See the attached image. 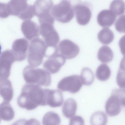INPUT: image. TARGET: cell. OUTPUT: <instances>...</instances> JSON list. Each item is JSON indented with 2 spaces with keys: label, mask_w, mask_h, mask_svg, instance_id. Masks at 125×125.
Returning a JSON list of instances; mask_svg holds the SVG:
<instances>
[{
  "label": "cell",
  "mask_w": 125,
  "mask_h": 125,
  "mask_svg": "<svg viewBox=\"0 0 125 125\" xmlns=\"http://www.w3.org/2000/svg\"><path fill=\"white\" fill-rule=\"evenodd\" d=\"M17 103L20 107L28 110L34 109L39 105H47L44 89L37 85L25 84L17 98Z\"/></svg>",
  "instance_id": "cell-1"
},
{
  "label": "cell",
  "mask_w": 125,
  "mask_h": 125,
  "mask_svg": "<svg viewBox=\"0 0 125 125\" xmlns=\"http://www.w3.org/2000/svg\"><path fill=\"white\" fill-rule=\"evenodd\" d=\"M23 75L27 83L48 86L51 82L50 73L45 69L27 65L24 68Z\"/></svg>",
  "instance_id": "cell-2"
},
{
  "label": "cell",
  "mask_w": 125,
  "mask_h": 125,
  "mask_svg": "<svg viewBox=\"0 0 125 125\" xmlns=\"http://www.w3.org/2000/svg\"><path fill=\"white\" fill-rule=\"evenodd\" d=\"M47 49L44 41L38 37L31 41L27 56V61L30 66L36 68L42 64Z\"/></svg>",
  "instance_id": "cell-3"
},
{
  "label": "cell",
  "mask_w": 125,
  "mask_h": 125,
  "mask_svg": "<svg viewBox=\"0 0 125 125\" xmlns=\"http://www.w3.org/2000/svg\"><path fill=\"white\" fill-rule=\"evenodd\" d=\"M51 13L54 19L62 23L70 22L74 16L73 7L70 1L63 0L52 7Z\"/></svg>",
  "instance_id": "cell-4"
},
{
  "label": "cell",
  "mask_w": 125,
  "mask_h": 125,
  "mask_svg": "<svg viewBox=\"0 0 125 125\" xmlns=\"http://www.w3.org/2000/svg\"><path fill=\"white\" fill-rule=\"evenodd\" d=\"M83 84L80 76L73 75L65 77L60 80L57 87L62 91L74 94L79 91Z\"/></svg>",
  "instance_id": "cell-5"
},
{
  "label": "cell",
  "mask_w": 125,
  "mask_h": 125,
  "mask_svg": "<svg viewBox=\"0 0 125 125\" xmlns=\"http://www.w3.org/2000/svg\"><path fill=\"white\" fill-rule=\"evenodd\" d=\"M39 29L40 34L43 37L47 47L57 46L59 37L53 25L48 23L43 24L40 26Z\"/></svg>",
  "instance_id": "cell-6"
},
{
  "label": "cell",
  "mask_w": 125,
  "mask_h": 125,
  "mask_svg": "<svg viewBox=\"0 0 125 125\" xmlns=\"http://www.w3.org/2000/svg\"><path fill=\"white\" fill-rule=\"evenodd\" d=\"M35 15L37 16L39 21L51 19L53 18L51 13L53 3L52 0H36L33 5Z\"/></svg>",
  "instance_id": "cell-7"
},
{
  "label": "cell",
  "mask_w": 125,
  "mask_h": 125,
  "mask_svg": "<svg viewBox=\"0 0 125 125\" xmlns=\"http://www.w3.org/2000/svg\"><path fill=\"white\" fill-rule=\"evenodd\" d=\"M16 61L11 50H7L1 53L0 57V79H8L11 65Z\"/></svg>",
  "instance_id": "cell-8"
},
{
  "label": "cell",
  "mask_w": 125,
  "mask_h": 125,
  "mask_svg": "<svg viewBox=\"0 0 125 125\" xmlns=\"http://www.w3.org/2000/svg\"><path fill=\"white\" fill-rule=\"evenodd\" d=\"M59 51L66 59L74 58L78 54L80 48L78 46L68 39L61 41L58 45Z\"/></svg>",
  "instance_id": "cell-9"
},
{
  "label": "cell",
  "mask_w": 125,
  "mask_h": 125,
  "mask_svg": "<svg viewBox=\"0 0 125 125\" xmlns=\"http://www.w3.org/2000/svg\"><path fill=\"white\" fill-rule=\"evenodd\" d=\"M73 7L77 23L82 25L87 24L92 16L91 11L89 6L86 4L80 3Z\"/></svg>",
  "instance_id": "cell-10"
},
{
  "label": "cell",
  "mask_w": 125,
  "mask_h": 125,
  "mask_svg": "<svg viewBox=\"0 0 125 125\" xmlns=\"http://www.w3.org/2000/svg\"><path fill=\"white\" fill-rule=\"evenodd\" d=\"M29 46L28 41L24 38L17 39L13 42L11 50L16 61H21L25 59Z\"/></svg>",
  "instance_id": "cell-11"
},
{
  "label": "cell",
  "mask_w": 125,
  "mask_h": 125,
  "mask_svg": "<svg viewBox=\"0 0 125 125\" xmlns=\"http://www.w3.org/2000/svg\"><path fill=\"white\" fill-rule=\"evenodd\" d=\"M47 105L54 108L61 106L63 102V97L62 92L60 90L44 89Z\"/></svg>",
  "instance_id": "cell-12"
},
{
  "label": "cell",
  "mask_w": 125,
  "mask_h": 125,
  "mask_svg": "<svg viewBox=\"0 0 125 125\" xmlns=\"http://www.w3.org/2000/svg\"><path fill=\"white\" fill-rule=\"evenodd\" d=\"M66 59L61 53L49 58L44 62L43 66L50 73L54 74L58 72L65 63Z\"/></svg>",
  "instance_id": "cell-13"
},
{
  "label": "cell",
  "mask_w": 125,
  "mask_h": 125,
  "mask_svg": "<svg viewBox=\"0 0 125 125\" xmlns=\"http://www.w3.org/2000/svg\"><path fill=\"white\" fill-rule=\"evenodd\" d=\"M21 30L24 37L29 40L38 37L39 35V27L31 20H25L21 25Z\"/></svg>",
  "instance_id": "cell-14"
},
{
  "label": "cell",
  "mask_w": 125,
  "mask_h": 125,
  "mask_svg": "<svg viewBox=\"0 0 125 125\" xmlns=\"http://www.w3.org/2000/svg\"><path fill=\"white\" fill-rule=\"evenodd\" d=\"M122 106L117 97L111 94L105 104V109L106 113L110 116H116L121 112Z\"/></svg>",
  "instance_id": "cell-15"
},
{
  "label": "cell",
  "mask_w": 125,
  "mask_h": 125,
  "mask_svg": "<svg viewBox=\"0 0 125 125\" xmlns=\"http://www.w3.org/2000/svg\"><path fill=\"white\" fill-rule=\"evenodd\" d=\"M116 16L111 10H105L101 11L98 14L97 21L98 24L103 27L111 26L114 23Z\"/></svg>",
  "instance_id": "cell-16"
},
{
  "label": "cell",
  "mask_w": 125,
  "mask_h": 125,
  "mask_svg": "<svg viewBox=\"0 0 125 125\" xmlns=\"http://www.w3.org/2000/svg\"><path fill=\"white\" fill-rule=\"evenodd\" d=\"M7 5L10 15L18 17L27 8V0H10Z\"/></svg>",
  "instance_id": "cell-17"
},
{
  "label": "cell",
  "mask_w": 125,
  "mask_h": 125,
  "mask_svg": "<svg viewBox=\"0 0 125 125\" xmlns=\"http://www.w3.org/2000/svg\"><path fill=\"white\" fill-rule=\"evenodd\" d=\"M0 93L4 101L10 102L13 96V89L10 81L8 79H0Z\"/></svg>",
  "instance_id": "cell-18"
},
{
  "label": "cell",
  "mask_w": 125,
  "mask_h": 125,
  "mask_svg": "<svg viewBox=\"0 0 125 125\" xmlns=\"http://www.w3.org/2000/svg\"><path fill=\"white\" fill-rule=\"evenodd\" d=\"M77 104L73 99L69 98L64 102L62 108V112L64 116L67 118H70L75 115L77 109Z\"/></svg>",
  "instance_id": "cell-19"
},
{
  "label": "cell",
  "mask_w": 125,
  "mask_h": 125,
  "mask_svg": "<svg viewBox=\"0 0 125 125\" xmlns=\"http://www.w3.org/2000/svg\"><path fill=\"white\" fill-rule=\"evenodd\" d=\"M0 116L2 120L9 121L13 118L14 112L9 102L4 101L0 104Z\"/></svg>",
  "instance_id": "cell-20"
},
{
  "label": "cell",
  "mask_w": 125,
  "mask_h": 125,
  "mask_svg": "<svg viewBox=\"0 0 125 125\" xmlns=\"http://www.w3.org/2000/svg\"><path fill=\"white\" fill-rule=\"evenodd\" d=\"M114 57L113 52L108 46H104L99 49L97 57L98 60L102 62L108 63L110 62Z\"/></svg>",
  "instance_id": "cell-21"
},
{
  "label": "cell",
  "mask_w": 125,
  "mask_h": 125,
  "mask_svg": "<svg viewBox=\"0 0 125 125\" xmlns=\"http://www.w3.org/2000/svg\"><path fill=\"white\" fill-rule=\"evenodd\" d=\"M98 39L99 42L104 44H108L112 42L114 38L113 33L108 28L102 29L97 35Z\"/></svg>",
  "instance_id": "cell-22"
},
{
  "label": "cell",
  "mask_w": 125,
  "mask_h": 125,
  "mask_svg": "<svg viewBox=\"0 0 125 125\" xmlns=\"http://www.w3.org/2000/svg\"><path fill=\"white\" fill-rule=\"evenodd\" d=\"M96 76L99 80L104 81L108 80L111 74V71L106 64L103 63L97 67L96 72Z\"/></svg>",
  "instance_id": "cell-23"
},
{
  "label": "cell",
  "mask_w": 125,
  "mask_h": 125,
  "mask_svg": "<svg viewBox=\"0 0 125 125\" xmlns=\"http://www.w3.org/2000/svg\"><path fill=\"white\" fill-rule=\"evenodd\" d=\"M60 123L61 119L59 115L52 111L46 113L42 120L43 125H59Z\"/></svg>",
  "instance_id": "cell-24"
},
{
  "label": "cell",
  "mask_w": 125,
  "mask_h": 125,
  "mask_svg": "<svg viewBox=\"0 0 125 125\" xmlns=\"http://www.w3.org/2000/svg\"><path fill=\"white\" fill-rule=\"evenodd\" d=\"M108 121L106 114L102 111H97L91 116L90 122L91 125H106Z\"/></svg>",
  "instance_id": "cell-25"
},
{
  "label": "cell",
  "mask_w": 125,
  "mask_h": 125,
  "mask_svg": "<svg viewBox=\"0 0 125 125\" xmlns=\"http://www.w3.org/2000/svg\"><path fill=\"white\" fill-rule=\"evenodd\" d=\"M80 77L83 84L87 86L91 85L94 79V73L88 67H84L82 69Z\"/></svg>",
  "instance_id": "cell-26"
},
{
  "label": "cell",
  "mask_w": 125,
  "mask_h": 125,
  "mask_svg": "<svg viewBox=\"0 0 125 125\" xmlns=\"http://www.w3.org/2000/svg\"><path fill=\"white\" fill-rule=\"evenodd\" d=\"M110 10L116 16L124 14L125 12V2L123 0H114L111 3Z\"/></svg>",
  "instance_id": "cell-27"
},
{
  "label": "cell",
  "mask_w": 125,
  "mask_h": 125,
  "mask_svg": "<svg viewBox=\"0 0 125 125\" xmlns=\"http://www.w3.org/2000/svg\"><path fill=\"white\" fill-rule=\"evenodd\" d=\"M35 15V10L34 6L29 5L27 9L19 16V17L23 20H30Z\"/></svg>",
  "instance_id": "cell-28"
},
{
  "label": "cell",
  "mask_w": 125,
  "mask_h": 125,
  "mask_svg": "<svg viewBox=\"0 0 125 125\" xmlns=\"http://www.w3.org/2000/svg\"><path fill=\"white\" fill-rule=\"evenodd\" d=\"M116 30L120 33H125V15L119 17L115 24Z\"/></svg>",
  "instance_id": "cell-29"
},
{
  "label": "cell",
  "mask_w": 125,
  "mask_h": 125,
  "mask_svg": "<svg viewBox=\"0 0 125 125\" xmlns=\"http://www.w3.org/2000/svg\"><path fill=\"white\" fill-rule=\"evenodd\" d=\"M111 94L117 96L119 99L122 105L125 107V88L113 89Z\"/></svg>",
  "instance_id": "cell-30"
},
{
  "label": "cell",
  "mask_w": 125,
  "mask_h": 125,
  "mask_svg": "<svg viewBox=\"0 0 125 125\" xmlns=\"http://www.w3.org/2000/svg\"><path fill=\"white\" fill-rule=\"evenodd\" d=\"M116 82L121 88H125V71L119 69L116 77Z\"/></svg>",
  "instance_id": "cell-31"
},
{
  "label": "cell",
  "mask_w": 125,
  "mask_h": 125,
  "mask_svg": "<svg viewBox=\"0 0 125 125\" xmlns=\"http://www.w3.org/2000/svg\"><path fill=\"white\" fill-rule=\"evenodd\" d=\"M0 17L5 18L8 17L10 15L7 3L0 2Z\"/></svg>",
  "instance_id": "cell-32"
},
{
  "label": "cell",
  "mask_w": 125,
  "mask_h": 125,
  "mask_svg": "<svg viewBox=\"0 0 125 125\" xmlns=\"http://www.w3.org/2000/svg\"><path fill=\"white\" fill-rule=\"evenodd\" d=\"M69 125H84V121L81 116H75L70 119Z\"/></svg>",
  "instance_id": "cell-33"
},
{
  "label": "cell",
  "mask_w": 125,
  "mask_h": 125,
  "mask_svg": "<svg viewBox=\"0 0 125 125\" xmlns=\"http://www.w3.org/2000/svg\"><path fill=\"white\" fill-rule=\"evenodd\" d=\"M119 45L122 54L125 56V35L120 39Z\"/></svg>",
  "instance_id": "cell-34"
},
{
  "label": "cell",
  "mask_w": 125,
  "mask_h": 125,
  "mask_svg": "<svg viewBox=\"0 0 125 125\" xmlns=\"http://www.w3.org/2000/svg\"><path fill=\"white\" fill-rule=\"evenodd\" d=\"M24 125H40L38 120L34 118H31L26 120Z\"/></svg>",
  "instance_id": "cell-35"
},
{
  "label": "cell",
  "mask_w": 125,
  "mask_h": 125,
  "mask_svg": "<svg viewBox=\"0 0 125 125\" xmlns=\"http://www.w3.org/2000/svg\"><path fill=\"white\" fill-rule=\"evenodd\" d=\"M119 69L125 71V56H124L121 60Z\"/></svg>",
  "instance_id": "cell-36"
},
{
  "label": "cell",
  "mask_w": 125,
  "mask_h": 125,
  "mask_svg": "<svg viewBox=\"0 0 125 125\" xmlns=\"http://www.w3.org/2000/svg\"><path fill=\"white\" fill-rule=\"evenodd\" d=\"M26 120L25 119L18 120L11 125H24Z\"/></svg>",
  "instance_id": "cell-37"
}]
</instances>
